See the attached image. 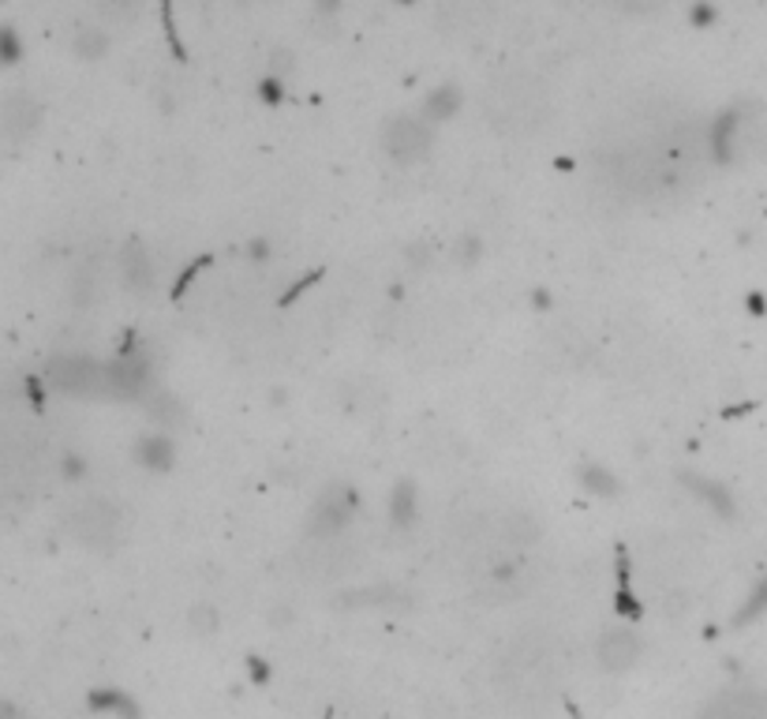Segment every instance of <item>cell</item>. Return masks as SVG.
<instances>
[{"label":"cell","instance_id":"1","mask_svg":"<svg viewBox=\"0 0 767 719\" xmlns=\"http://www.w3.org/2000/svg\"><path fill=\"white\" fill-rule=\"evenodd\" d=\"M543 90L536 83L510 75V80L495 83L487 94V113L498 127H510V132H524V127H536L543 117Z\"/></svg>","mask_w":767,"mask_h":719},{"label":"cell","instance_id":"2","mask_svg":"<svg viewBox=\"0 0 767 719\" xmlns=\"http://www.w3.org/2000/svg\"><path fill=\"white\" fill-rule=\"evenodd\" d=\"M117 528H120V513L101 499H86L75 507L72 513V533L90 547H106L117 539Z\"/></svg>","mask_w":767,"mask_h":719},{"label":"cell","instance_id":"3","mask_svg":"<svg viewBox=\"0 0 767 719\" xmlns=\"http://www.w3.org/2000/svg\"><path fill=\"white\" fill-rule=\"evenodd\" d=\"M49 382L64 393H90L98 387H109V371H101V367L86 356H57L53 364H49Z\"/></svg>","mask_w":767,"mask_h":719},{"label":"cell","instance_id":"4","mask_svg":"<svg viewBox=\"0 0 767 719\" xmlns=\"http://www.w3.org/2000/svg\"><path fill=\"white\" fill-rule=\"evenodd\" d=\"M382 147L393 161H419L430 147V132L419 124V120L401 117V120H393V124L386 127Z\"/></svg>","mask_w":767,"mask_h":719},{"label":"cell","instance_id":"5","mask_svg":"<svg viewBox=\"0 0 767 719\" xmlns=\"http://www.w3.org/2000/svg\"><path fill=\"white\" fill-rule=\"evenodd\" d=\"M704 719H767V697L756 690H734L722 693L708 705Z\"/></svg>","mask_w":767,"mask_h":719},{"label":"cell","instance_id":"6","mask_svg":"<svg viewBox=\"0 0 767 719\" xmlns=\"http://www.w3.org/2000/svg\"><path fill=\"white\" fill-rule=\"evenodd\" d=\"M596 656L607 671H625V667H633L636 656H641V641H636L633 630H607L596 645Z\"/></svg>","mask_w":767,"mask_h":719},{"label":"cell","instance_id":"7","mask_svg":"<svg viewBox=\"0 0 767 719\" xmlns=\"http://www.w3.org/2000/svg\"><path fill=\"white\" fill-rule=\"evenodd\" d=\"M38 117H41V109L31 94H12V98L4 101V135L12 143L27 139L34 127H38Z\"/></svg>","mask_w":767,"mask_h":719},{"label":"cell","instance_id":"8","mask_svg":"<svg viewBox=\"0 0 767 719\" xmlns=\"http://www.w3.org/2000/svg\"><path fill=\"white\" fill-rule=\"evenodd\" d=\"M349 517H352V491H344V487H333V491L326 495V499L318 502V510H315V533L318 536L338 533V528Z\"/></svg>","mask_w":767,"mask_h":719},{"label":"cell","instance_id":"9","mask_svg":"<svg viewBox=\"0 0 767 719\" xmlns=\"http://www.w3.org/2000/svg\"><path fill=\"white\" fill-rule=\"evenodd\" d=\"M120 273L132 289H143L150 285V255L143 252V244H127L120 252Z\"/></svg>","mask_w":767,"mask_h":719},{"label":"cell","instance_id":"10","mask_svg":"<svg viewBox=\"0 0 767 719\" xmlns=\"http://www.w3.org/2000/svg\"><path fill=\"white\" fill-rule=\"evenodd\" d=\"M101 12H106L113 23H127V20H135V12H139V0H101Z\"/></svg>","mask_w":767,"mask_h":719},{"label":"cell","instance_id":"11","mask_svg":"<svg viewBox=\"0 0 767 719\" xmlns=\"http://www.w3.org/2000/svg\"><path fill=\"white\" fill-rule=\"evenodd\" d=\"M80 53L83 57H101V53H106V38H101V34L98 31H83V38H80Z\"/></svg>","mask_w":767,"mask_h":719},{"label":"cell","instance_id":"12","mask_svg":"<svg viewBox=\"0 0 767 719\" xmlns=\"http://www.w3.org/2000/svg\"><path fill=\"white\" fill-rule=\"evenodd\" d=\"M214 626H218V614H214L210 607H195V611H192V630L206 633V630H214Z\"/></svg>","mask_w":767,"mask_h":719},{"label":"cell","instance_id":"13","mask_svg":"<svg viewBox=\"0 0 767 719\" xmlns=\"http://www.w3.org/2000/svg\"><path fill=\"white\" fill-rule=\"evenodd\" d=\"M453 106H456V94H453V90H442V94H435V98H430L427 113H430V117H442L446 109H453Z\"/></svg>","mask_w":767,"mask_h":719},{"label":"cell","instance_id":"14","mask_svg":"<svg viewBox=\"0 0 767 719\" xmlns=\"http://www.w3.org/2000/svg\"><path fill=\"white\" fill-rule=\"evenodd\" d=\"M659 4H662V0H622V8H625L629 15H648Z\"/></svg>","mask_w":767,"mask_h":719}]
</instances>
